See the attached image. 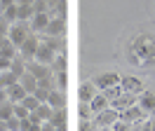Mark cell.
Wrapping results in <instances>:
<instances>
[{"mask_svg": "<svg viewBox=\"0 0 155 131\" xmlns=\"http://www.w3.org/2000/svg\"><path fill=\"white\" fill-rule=\"evenodd\" d=\"M87 105H89V110H92V117H94L97 112L106 110V108H110V101H108V98H106V96H104L101 91H97V96H94V98H92Z\"/></svg>", "mask_w": 155, "mask_h": 131, "instance_id": "17", "label": "cell"}, {"mask_svg": "<svg viewBox=\"0 0 155 131\" xmlns=\"http://www.w3.org/2000/svg\"><path fill=\"white\" fill-rule=\"evenodd\" d=\"M146 117H148V115H146V112L141 110V108H139V103L120 112V120H122V122H129V124H141V122H143Z\"/></svg>", "mask_w": 155, "mask_h": 131, "instance_id": "10", "label": "cell"}, {"mask_svg": "<svg viewBox=\"0 0 155 131\" xmlns=\"http://www.w3.org/2000/svg\"><path fill=\"white\" fill-rule=\"evenodd\" d=\"M120 87H122L125 94H134V96H139V94L146 89L143 80L136 77V75H122V77H120Z\"/></svg>", "mask_w": 155, "mask_h": 131, "instance_id": "5", "label": "cell"}, {"mask_svg": "<svg viewBox=\"0 0 155 131\" xmlns=\"http://www.w3.org/2000/svg\"><path fill=\"white\" fill-rule=\"evenodd\" d=\"M17 54H19V49H17V47L12 45V42L7 40V37H5V40H0V56H2V59L12 61V59H14Z\"/></svg>", "mask_w": 155, "mask_h": 131, "instance_id": "21", "label": "cell"}, {"mask_svg": "<svg viewBox=\"0 0 155 131\" xmlns=\"http://www.w3.org/2000/svg\"><path fill=\"white\" fill-rule=\"evenodd\" d=\"M31 110H26L21 103H14V117H19V120H28Z\"/></svg>", "mask_w": 155, "mask_h": 131, "instance_id": "33", "label": "cell"}, {"mask_svg": "<svg viewBox=\"0 0 155 131\" xmlns=\"http://www.w3.org/2000/svg\"><path fill=\"white\" fill-rule=\"evenodd\" d=\"M42 45H47L52 52H57V54H64V45H66V35L64 37H52V35H45L40 40Z\"/></svg>", "mask_w": 155, "mask_h": 131, "instance_id": "18", "label": "cell"}, {"mask_svg": "<svg viewBox=\"0 0 155 131\" xmlns=\"http://www.w3.org/2000/svg\"><path fill=\"white\" fill-rule=\"evenodd\" d=\"M78 112H80L82 120H92V110H89L87 103H78Z\"/></svg>", "mask_w": 155, "mask_h": 131, "instance_id": "35", "label": "cell"}, {"mask_svg": "<svg viewBox=\"0 0 155 131\" xmlns=\"http://www.w3.org/2000/svg\"><path fill=\"white\" fill-rule=\"evenodd\" d=\"M47 103L54 108V110H59V108H66V94L59 91V89H52V91L47 94Z\"/></svg>", "mask_w": 155, "mask_h": 131, "instance_id": "19", "label": "cell"}, {"mask_svg": "<svg viewBox=\"0 0 155 131\" xmlns=\"http://www.w3.org/2000/svg\"><path fill=\"white\" fill-rule=\"evenodd\" d=\"M54 80H57V89H59V91H66V87H68V73H66V70L54 73Z\"/></svg>", "mask_w": 155, "mask_h": 131, "instance_id": "28", "label": "cell"}, {"mask_svg": "<svg viewBox=\"0 0 155 131\" xmlns=\"http://www.w3.org/2000/svg\"><path fill=\"white\" fill-rule=\"evenodd\" d=\"M19 84L24 87V89H26V94H33L35 89H38V80H35V77H33L28 70H26V73L19 77Z\"/></svg>", "mask_w": 155, "mask_h": 131, "instance_id": "22", "label": "cell"}, {"mask_svg": "<svg viewBox=\"0 0 155 131\" xmlns=\"http://www.w3.org/2000/svg\"><path fill=\"white\" fill-rule=\"evenodd\" d=\"M42 35H52V37H64L66 35V19L64 17H52L49 19L47 28H45V33Z\"/></svg>", "mask_w": 155, "mask_h": 131, "instance_id": "8", "label": "cell"}, {"mask_svg": "<svg viewBox=\"0 0 155 131\" xmlns=\"http://www.w3.org/2000/svg\"><path fill=\"white\" fill-rule=\"evenodd\" d=\"M38 47H40V35H38V33H31V35L24 40V45L19 47V56L24 59V61H33Z\"/></svg>", "mask_w": 155, "mask_h": 131, "instance_id": "4", "label": "cell"}, {"mask_svg": "<svg viewBox=\"0 0 155 131\" xmlns=\"http://www.w3.org/2000/svg\"><path fill=\"white\" fill-rule=\"evenodd\" d=\"M10 5H17V0H0V12H2V9H7Z\"/></svg>", "mask_w": 155, "mask_h": 131, "instance_id": "39", "label": "cell"}, {"mask_svg": "<svg viewBox=\"0 0 155 131\" xmlns=\"http://www.w3.org/2000/svg\"><path fill=\"white\" fill-rule=\"evenodd\" d=\"M12 115H14V103H10V101L0 103V122H7Z\"/></svg>", "mask_w": 155, "mask_h": 131, "instance_id": "26", "label": "cell"}, {"mask_svg": "<svg viewBox=\"0 0 155 131\" xmlns=\"http://www.w3.org/2000/svg\"><path fill=\"white\" fill-rule=\"evenodd\" d=\"M136 103H139V108H141L146 115H150V117L155 115V91L143 89V91L136 96Z\"/></svg>", "mask_w": 155, "mask_h": 131, "instance_id": "7", "label": "cell"}, {"mask_svg": "<svg viewBox=\"0 0 155 131\" xmlns=\"http://www.w3.org/2000/svg\"><path fill=\"white\" fill-rule=\"evenodd\" d=\"M104 94V96H106L108 101H115V98H120V96H122V87H120V84H115V87H110V89H106V91H101Z\"/></svg>", "mask_w": 155, "mask_h": 131, "instance_id": "30", "label": "cell"}, {"mask_svg": "<svg viewBox=\"0 0 155 131\" xmlns=\"http://www.w3.org/2000/svg\"><path fill=\"white\" fill-rule=\"evenodd\" d=\"M120 77H122V75L115 73V70H106V73H97L94 77H92V82H94V87H97V91H106V89H110V87L120 84Z\"/></svg>", "mask_w": 155, "mask_h": 131, "instance_id": "3", "label": "cell"}, {"mask_svg": "<svg viewBox=\"0 0 155 131\" xmlns=\"http://www.w3.org/2000/svg\"><path fill=\"white\" fill-rule=\"evenodd\" d=\"M7 70H12V73L17 75V77H21V75L26 73V61H24V59L17 54V56H14V59L10 61V68H7Z\"/></svg>", "mask_w": 155, "mask_h": 131, "instance_id": "24", "label": "cell"}, {"mask_svg": "<svg viewBox=\"0 0 155 131\" xmlns=\"http://www.w3.org/2000/svg\"><path fill=\"white\" fill-rule=\"evenodd\" d=\"M139 131H155V117H146L139 124Z\"/></svg>", "mask_w": 155, "mask_h": 131, "instance_id": "34", "label": "cell"}, {"mask_svg": "<svg viewBox=\"0 0 155 131\" xmlns=\"http://www.w3.org/2000/svg\"><path fill=\"white\" fill-rule=\"evenodd\" d=\"M26 70H28L35 80H40V77H47V75H52V68L49 66H42V63H38L35 59L33 61H26Z\"/></svg>", "mask_w": 155, "mask_h": 131, "instance_id": "15", "label": "cell"}, {"mask_svg": "<svg viewBox=\"0 0 155 131\" xmlns=\"http://www.w3.org/2000/svg\"><path fill=\"white\" fill-rule=\"evenodd\" d=\"M47 89H42V87H38V89H35V91H33V96H35V98H38L40 103H47Z\"/></svg>", "mask_w": 155, "mask_h": 131, "instance_id": "37", "label": "cell"}, {"mask_svg": "<svg viewBox=\"0 0 155 131\" xmlns=\"http://www.w3.org/2000/svg\"><path fill=\"white\" fill-rule=\"evenodd\" d=\"M7 101V91H5V89H0V103H5Z\"/></svg>", "mask_w": 155, "mask_h": 131, "instance_id": "42", "label": "cell"}, {"mask_svg": "<svg viewBox=\"0 0 155 131\" xmlns=\"http://www.w3.org/2000/svg\"><path fill=\"white\" fill-rule=\"evenodd\" d=\"M54 59H57V52H52L47 45H42V42H40L38 52H35V61L42 63V66H52V63H54Z\"/></svg>", "mask_w": 155, "mask_h": 131, "instance_id": "14", "label": "cell"}, {"mask_svg": "<svg viewBox=\"0 0 155 131\" xmlns=\"http://www.w3.org/2000/svg\"><path fill=\"white\" fill-rule=\"evenodd\" d=\"M17 82H19V77L12 73V70H2V73H0V89L7 91L12 84H17Z\"/></svg>", "mask_w": 155, "mask_h": 131, "instance_id": "23", "label": "cell"}, {"mask_svg": "<svg viewBox=\"0 0 155 131\" xmlns=\"http://www.w3.org/2000/svg\"><path fill=\"white\" fill-rule=\"evenodd\" d=\"M49 124L54 126L57 131H68V110L66 108H59V110L52 112V120Z\"/></svg>", "mask_w": 155, "mask_h": 131, "instance_id": "12", "label": "cell"}, {"mask_svg": "<svg viewBox=\"0 0 155 131\" xmlns=\"http://www.w3.org/2000/svg\"><path fill=\"white\" fill-rule=\"evenodd\" d=\"M0 14H2V19H7L10 24H14V21H19V5H10L7 9H2Z\"/></svg>", "mask_w": 155, "mask_h": 131, "instance_id": "25", "label": "cell"}, {"mask_svg": "<svg viewBox=\"0 0 155 131\" xmlns=\"http://www.w3.org/2000/svg\"><path fill=\"white\" fill-rule=\"evenodd\" d=\"M49 12H35L33 14V19L28 21V26H31V33H45V28H47V24H49Z\"/></svg>", "mask_w": 155, "mask_h": 131, "instance_id": "11", "label": "cell"}, {"mask_svg": "<svg viewBox=\"0 0 155 131\" xmlns=\"http://www.w3.org/2000/svg\"><path fill=\"white\" fill-rule=\"evenodd\" d=\"M21 105H24L26 110H31V112H33V110H35V108L40 105V101L35 98V96H33V94H28V96H26V98L21 101Z\"/></svg>", "mask_w": 155, "mask_h": 131, "instance_id": "31", "label": "cell"}, {"mask_svg": "<svg viewBox=\"0 0 155 131\" xmlns=\"http://www.w3.org/2000/svg\"><path fill=\"white\" fill-rule=\"evenodd\" d=\"M120 120V112L117 110H113V108H106V110H101V112H97L94 117H92V122H94V126H113L115 122Z\"/></svg>", "mask_w": 155, "mask_h": 131, "instance_id": "6", "label": "cell"}, {"mask_svg": "<svg viewBox=\"0 0 155 131\" xmlns=\"http://www.w3.org/2000/svg\"><path fill=\"white\" fill-rule=\"evenodd\" d=\"M5 129H7V131H21V120H19V117H14V115H12L10 120L5 122Z\"/></svg>", "mask_w": 155, "mask_h": 131, "instance_id": "32", "label": "cell"}, {"mask_svg": "<svg viewBox=\"0 0 155 131\" xmlns=\"http://www.w3.org/2000/svg\"><path fill=\"white\" fill-rule=\"evenodd\" d=\"M33 14H35L33 5H19V21H31Z\"/></svg>", "mask_w": 155, "mask_h": 131, "instance_id": "27", "label": "cell"}, {"mask_svg": "<svg viewBox=\"0 0 155 131\" xmlns=\"http://www.w3.org/2000/svg\"><path fill=\"white\" fill-rule=\"evenodd\" d=\"M26 96H28V94H26V89H24L19 82L12 84L10 89H7V101H10V103H21Z\"/></svg>", "mask_w": 155, "mask_h": 131, "instance_id": "20", "label": "cell"}, {"mask_svg": "<svg viewBox=\"0 0 155 131\" xmlns=\"http://www.w3.org/2000/svg\"><path fill=\"white\" fill-rule=\"evenodd\" d=\"M97 131H113V129H110V126H99Z\"/></svg>", "mask_w": 155, "mask_h": 131, "instance_id": "43", "label": "cell"}, {"mask_svg": "<svg viewBox=\"0 0 155 131\" xmlns=\"http://www.w3.org/2000/svg\"><path fill=\"white\" fill-rule=\"evenodd\" d=\"M110 129H113V131H129V129H132V124H129V122H122V120H117L115 124L110 126Z\"/></svg>", "mask_w": 155, "mask_h": 131, "instance_id": "38", "label": "cell"}, {"mask_svg": "<svg viewBox=\"0 0 155 131\" xmlns=\"http://www.w3.org/2000/svg\"><path fill=\"white\" fill-rule=\"evenodd\" d=\"M94 96H97V87H94L92 80H87V82H82L78 87V101L80 103H89Z\"/></svg>", "mask_w": 155, "mask_h": 131, "instance_id": "13", "label": "cell"}, {"mask_svg": "<svg viewBox=\"0 0 155 131\" xmlns=\"http://www.w3.org/2000/svg\"><path fill=\"white\" fill-rule=\"evenodd\" d=\"M127 59L132 66L139 68H153L155 66V33L139 30L132 35L127 45Z\"/></svg>", "mask_w": 155, "mask_h": 131, "instance_id": "1", "label": "cell"}, {"mask_svg": "<svg viewBox=\"0 0 155 131\" xmlns=\"http://www.w3.org/2000/svg\"><path fill=\"white\" fill-rule=\"evenodd\" d=\"M52 112H54V108H52L49 103H40L38 108L28 115V120L33 122V124H42V122H49V120H52Z\"/></svg>", "mask_w": 155, "mask_h": 131, "instance_id": "9", "label": "cell"}, {"mask_svg": "<svg viewBox=\"0 0 155 131\" xmlns=\"http://www.w3.org/2000/svg\"><path fill=\"white\" fill-rule=\"evenodd\" d=\"M132 105H136V96L134 94H122L120 98H115V101H110V108L117 112L127 110V108H132Z\"/></svg>", "mask_w": 155, "mask_h": 131, "instance_id": "16", "label": "cell"}, {"mask_svg": "<svg viewBox=\"0 0 155 131\" xmlns=\"http://www.w3.org/2000/svg\"><path fill=\"white\" fill-rule=\"evenodd\" d=\"M31 35V26L28 21H14V24H10V30H7V40H10L12 45L19 49L21 45H24V40Z\"/></svg>", "mask_w": 155, "mask_h": 131, "instance_id": "2", "label": "cell"}, {"mask_svg": "<svg viewBox=\"0 0 155 131\" xmlns=\"http://www.w3.org/2000/svg\"><path fill=\"white\" fill-rule=\"evenodd\" d=\"M66 52H64V54H57V59H54V63L49 66V68H52V73H59V70H66Z\"/></svg>", "mask_w": 155, "mask_h": 131, "instance_id": "29", "label": "cell"}, {"mask_svg": "<svg viewBox=\"0 0 155 131\" xmlns=\"http://www.w3.org/2000/svg\"><path fill=\"white\" fill-rule=\"evenodd\" d=\"M7 68H10V61L0 56V73H2V70H7Z\"/></svg>", "mask_w": 155, "mask_h": 131, "instance_id": "41", "label": "cell"}, {"mask_svg": "<svg viewBox=\"0 0 155 131\" xmlns=\"http://www.w3.org/2000/svg\"><path fill=\"white\" fill-rule=\"evenodd\" d=\"M40 131H57V129H54L49 122H42V124H40Z\"/></svg>", "mask_w": 155, "mask_h": 131, "instance_id": "40", "label": "cell"}, {"mask_svg": "<svg viewBox=\"0 0 155 131\" xmlns=\"http://www.w3.org/2000/svg\"><path fill=\"white\" fill-rule=\"evenodd\" d=\"M78 131H97V126H94V122H92V120H80Z\"/></svg>", "mask_w": 155, "mask_h": 131, "instance_id": "36", "label": "cell"}]
</instances>
